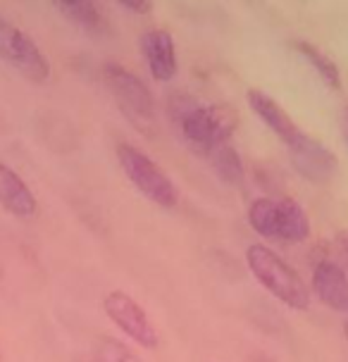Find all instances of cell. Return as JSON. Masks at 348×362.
Segmentation results:
<instances>
[{
  "instance_id": "cell-9",
  "label": "cell",
  "mask_w": 348,
  "mask_h": 362,
  "mask_svg": "<svg viewBox=\"0 0 348 362\" xmlns=\"http://www.w3.org/2000/svg\"><path fill=\"white\" fill-rule=\"evenodd\" d=\"M139 50L146 60V67L158 83H170L177 76V45L167 29H146L139 36Z\"/></svg>"
},
{
  "instance_id": "cell-16",
  "label": "cell",
  "mask_w": 348,
  "mask_h": 362,
  "mask_svg": "<svg viewBox=\"0 0 348 362\" xmlns=\"http://www.w3.org/2000/svg\"><path fill=\"white\" fill-rule=\"evenodd\" d=\"M93 358L98 362H144L134 348L115 336H98L93 344Z\"/></svg>"
},
{
  "instance_id": "cell-11",
  "label": "cell",
  "mask_w": 348,
  "mask_h": 362,
  "mask_svg": "<svg viewBox=\"0 0 348 362\" xmlns=\"http://www.w3.org/2000/svg\"><path fill=\"white\" fill-rule=\"evenodd\" d=\"M246 103L250 107V112L255 115L257 119L265 124L269 132H272L277 139L284 146H289L291 141L298 136L303 129L296 124V122L289 117V112L277 103L272 95H267L265 90L260 88H248L246 90Z\"/></svg>"
},
{
  "instance_id": "cell-6",
  "label": "cell",
  "mask_w": 348,
  "mask_h": 362,
  "mask_svg": "<svg viewBox=\"0 0 348 362\" xmlns=\"http://www.w3.org/2000/svg\"><path fill=\"white\" fill-rule=\"evenodd\" d=\"M0 57L31 83H46L53 72L50 60L43 55L34 38L5 17H0Z\"/></svg>"
},
{
  "instance_id": "cell-1",
  "label": "cell",
  "mask_w": 348,
  "mask_h": 362,
  "mask_svg": "<svg viewBox=\"0 0 348 362\" xmlns=\"http://www.w3.org/2000/svg\"><path fill=\"white\" fill-rule=\"evenodd\" d=\"M170 117L182 132V139L201 155H210L227 144L238 124V115L229 105L198 103L189 95H172Z\"/></svg>"
},
{
  "instance_id": "cell-21",
  "label": "cell",
  "mask_w": 348,
  "mask_h": 362,
  "mask_svg": "<svg viewBox=\"0 0 348 362\" xmlns=\"http://www.w3.org/2000/svg\"><path fill=\"white\" fill-rule=\"evenodd\" d=\"M344 336H346V341H348V320L344 322Z\"/></svg>"
},
{
  "instance_id": "cell-8",
  "label": "cell",
  "mask_w": 348,
  "mask_h": 362,
  "mask_svg": "<svg viewBox=\"0 0 348 362\" xmlns=\"http://www.w3.org/2000/svg\"><path fill=\"white\" fill-rule=\"evenodd\" d=\"M294 170L311 184H330L339 170V158L320 139L301 132L286 146Z\"/></svg>"
},
{
  "instance_id": "cell-7",
  "label": "cell",
  "mask_w": 348,
  "mask_h": 362,
  "mask_svg": "<svg viewBox=\"0 0 348 362\" xmlns=\"http://www.w3.org/2000/svg\"><path fill=\"white\" fill-rule=\"evenodd\" d=\"M103 310H105L108 320L120 329L122 334L129 336L134 344H139L141 348H153L160 346V336L156 325L151 322V317L137 298L127 293V291H110V293L103 298Z\"/></svg>"
},
{
  "instance_id": "cell-23",
  "label": "cell",
  "mask_w": 348,
  "mask_h": 362,
  "mask_svg": "<svg viewBox=\"0 0 348 362\" xmlns=\"http://www.w3.org/2000/svg\"><path fill=\"white\" fill-rule=\"evenodd\" d=\"M0 358H3V353H0Z\"/></svg>"
},
{
  "instance_id": "cell-15",
  "label": "cell",
  "mask_w": 348,
  "mask_h": 362,
  "mask_svg": "<svg viewBox=\"0 0 348 362\" xmlns=\"http://www.w3.org/2000/svg\"><path fill=\"white\" fill-rule=\"evenodd\" d=\"M294 48L313 64V69L318 72V76L327 83V86L334 90L341 88V69L325 50H320L318 45H313L311 41H294Z\"/></svg>"
},
{
  "instance_id": "cell-5",
  "label": "cell",
  "mask_w": 348,
  "mask_h": 362,
  "mask_svg": "<svg viewBox=\"0 0 348 362\" xmlns=\"http://www.w3.org/2000/svg\"><path fill=\"white\" fill-rule=\"evenodd\" d=\"M117 163L141 196L160 208H177L179 191L163 167L132 144H117Z\"/></svg>"
},
{
  "instance_id": "cell-12",
  "label": "cell",
  "mask_w": 348,
  "mask_h": 362,
  "mask_svg": "<svg viewBox=\"0 0 348 362\" xmlns=\"http://www.w3.org/2000/svg\"><path fill=\"white\" fill-rule=\"evenodd\" d=\"M0 208L19 219H31L38 212V200L34 191L5 163H0Z\"/></svg>"
},
{
  "instance_id": "cell-20",
  "label": "cell",
  "mask_w": 348,
  "mask_h": 362,
  "mask_svg": "<svg viewBox=\"0 0 348 362\" xmlns=\"http://www.w3.org/2000/svg\"><path fill=\"white\" fill-rule=\"evenodd\" d=\"M74 362H98V360L93 355H79V358H74Z\"/></svg>"
},
{
  "instance_id": "cell-18",
  "label": "cell",
  "mask_w": 348,
  "mask_h": 362,
  "mask_svg": "<svg viewBox=\"0 0 348 362\" xmlns=\"http://www.w3.org/2000/svg\"><path fill=\"white\" fill-rule=\"evenodd\" d=\"M339 132H341V139H344V144L348 148V105L341 107V112H339Z\"/></svg>"
},
{
  "instance_id": "cell-4",
  "label": "cell",
  "mask_w": 348,
  "mask_h": 362,
  "mask_svg": "<svg viewBox=\"0 0 348 362\" xmlns=\"http://www.w3.org/2000/svg\"><path fill=\"white\" fill-rule=\"evenodd\" d=\"M103 81L129 124L144 136H156L158 107L146 81H141L137 74L117 62L103 64Z\"/></svg>"
},
{
  "instance_id": "cell-13",
  "label": "cell",
  "mask_w": 348,
  "mask_h": 362,
  "mask_svg": "<svg viewBox=\"0 0 348 362\" xmlns=\"http://www.w3.org/2000/svg\"><path fill=\"white\" fill-rule=\"evenodd\" d=\"M53 8L86 34H103L108 29L105 15L91 0H55Z\"/></svg>"
},
{
  "instance_id": "cell-22",
  "label": "cell",
  "mask_w": 348,
  "mask_h": 362,
  "mask_svg": "<svg viewBox=\"0 0 348 362\" xmlns=\"http://www.w3.org/2000/svg\"><path fill=\"white\" fill-rule=\"evenodd\" d=\"M0 279H3V267H0Z\"/></svg>"
},
{
  "instance_id": "cell-3",
  "label": "cell",
  "mask_w": 348,
  "mask_h": 362,
  "mask_svg": "<svg viewBox=\"0 0 348 362\" xmlns=\"http://www.w3.org/2000/svg\"><path fill=\"white\" fill-rule=\"evenodd\" d=\"M248 224L257 236L279 243H303L311 238V217L294 198H255L248 205Z\"/></svg>"
},
{
  "instance_id": "cell-10",
  "label": "cell",
  "mask_w": 348,
  "mask_h": 362,
  "mask_svg": "<svg viewBox=\"0 0 348 362\" xmlns=\"http://www.w3.org/2000/svg\"><path fill=\"white\" fill-rule=\"evenodd\" d=\"M313 293L325 308L348 315V274L332 260H320L313 269Z\"/></svg>"
},
{
  "instance_id": "cell-19",
  "label": "cell",
  "mask_w": 348,
  "mask_h": 362,
  "mask_svg": "<svg viewBox=\"0 0 348 362\" xmlns=\"http://www.w3.org/2000/svg\"><path fill=\"white\" fill-rule=\"evenodd\" d=\"M337 238H339L341 248H344V253H346V257H348V229H341Z\"/></svg>"
},
{
  "instance_id": "cell-2",
  "label": "cell",
  "mask_w": 348,
  "mask_h": 362,
  "mask_svg": "<svg viewBox=\"0 0 348 362\" xmlns=\"http://www.w3.org/2000/svg\"><path fill=\"white\" fill-rule=\"evenodd\" d=\"M246 267L253 274V279L274 296L279 303H284L291 310H308L311 308V288L301 279L286 260H282L272 248L265 243H250L246 248Z\"/></svg>"
},
{
  "instance_id": "cell-17",
  "label": "cell",
  "mask_w": 348,
  "mask_h": 362,
  "mask_svg": "<svg viewBox=\"0 0 348 362\" xmlns=\"http://www.w3.org/2000/svg\"><path fill=\"white\" fill-rule=\"evenodd\" d=\"M117 8L132 15H148L153 10V3L151 0H117Z\"/></svg>"
},
{
  "instance_id": "cell-14",
  "label": "cell",
  "mask_w": 348,
  "mask_h": 362,
  "mask_svg": "<svg viewBox=\"0 0 348 362\" xmlns=\"http://www.w3.org/2000/svg\"><path fill=\"white\" fill-rule=\"evenodd\" d=\"M212 163V172L217 174V179L227 186H241L246 181V167H243V160L238 155L236 148H231L229 144H224L220 148H215L210 155Z\"/></svg>"
}]
</instances>
